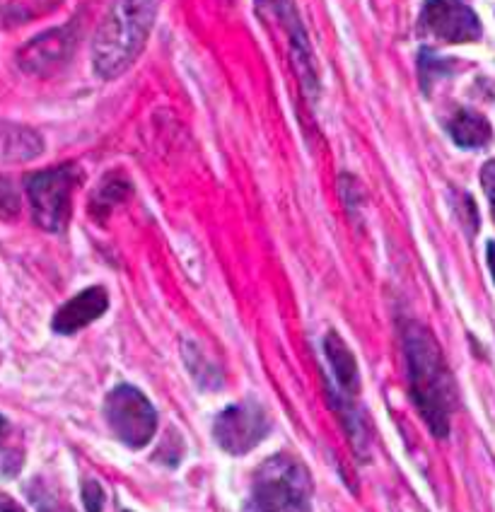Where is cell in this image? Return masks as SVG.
<instances>
[{
	"mask_svg": "<svg viewBox=\"0 0 495 512\" xmlns=\"http://www.w3.org/2000/svg\"><path fill=\"white\" fill-rule=\"evenodd\" d=\"M34 503L39 505V510L42 512H73L71 508H66V505H61L58 503L56 498H42V496H37V493H34Z\"/></svg>",
	"mask_w": 495,
	"mask_h": 512,
	"instance_id": "18",
	"label": "cell"
},
{
	"mask_svg": "<svg viewBox=\"0 0 495 512\" xmlns=\"http://www.w3.org/2000/svg\"><path fill=\"white\" fill-rule=\"evenodd\" d=\"M447 128H450L452 141L459 148H483L493 136L491 124L481 114L469 112V109H462V112L454 114Z\"/></svg>",
	"mask_w": 495,
	"mask_h": 512,
	"instance_id": "11",
	"label": "cell"
},
{
	"mask_svg": "<svg viewBox=\"0 0 495 512\" xmlns=\"http://www.w3.org/2000/svg\"><path fill=\"white\" fill-rule=\"evenodd\" d=\"M104 416L116 440H121L131 450H141L153 440L157 428L155 409L136 387L121 384L114 392H109L104 401Z\"/></svg>",
	"mask_w": 495,
	"mask_h": 512,
	"instance_id": "5",
	"label": "cell"
},
{
	"mask_svg": "<svg viewBox=\"0 0 495 512\" xmlns=\"http://www.w3.org/2000/svg\"><path fill=\"white\" fill-rule=\"evenodd\" d=\"M20 211V199H17L13 184L0 177V218H15Z\"/></svg>",
	"mask_w": 495,
	"mask_h": 512,
	"instance_id": "15",
	"label": "cell"
},
{
	"mask_svg": "<svg viewBox=\"0 0 495 512\" xmlns=\"http://www.w3.org/2000/svg\"><path fill=\"white\" fill-rule=\"evenodd\" d=\"M73 44H75V37L71 27L46 32L22 49L20 66L29 73L56 71L63 61H68V56H71L73 51Z\"/></svg>",
	"mask_w": 495,
	"mask_h": 512,
	"instance_id": "8",
	"label": "cell"
},
{
	"mask_svg": "<svg viewBox=\"0 0 495 512\" xmlns=\"http://www.w3.org/2000/svg\"><path fill=\"white\" fill-rule=\"evenodd\" d=\"M293 54L297 61V71H300L302 87H305L307 95H317V66H314V58L310 51V42L305 37V29L300 27V22H295L293 27Z\"/></svg>",
	"mask_w": 495,
	"mask_h": 512,
	"instance_id": "13",
	"label": "cell"
},
{
	"mask_svg": "<svg viewBox=\"0 0 495 512\" xmlns=\"http://www.w3.org/2000/svg\"><path fill=\"white\" fill-rule=\"evenodd\" d=\"M421 32L447 44H467L481 37V22L464 0H425Z\"/></svg>",
	"mask_w": 495,
	"mask_h": 512,
	"instance_id": "6",
	"label": "cell"
},
{
	"mask_svg": "<svg viewBox=\"0 0 495 512\" xmlns=\"http://www.w3.org/2000/svg\"><path fill=\"white\" fill-rule=\"evenodd\" d=\"M109 307V295L107 290L99 288H87L80 295H75L73 300H68L54 317V331L58 334H75V331L85 329L87 324H92L95 319L102 317Z\"/></svg>",
	"mask_w": 495,
	"mask_h": 512,
	"instance_id": "9",
	"label": "cell"
},
{
	"mask_svg": "<svg viewBox=\"0 0 495 512\" xmlns=\"http://www.w3.org/2000/svg\"><path fill=\"white\" fill-rule=\"evenodd\" d=\"M447 68H450V63L438 61V58L430 54L428 49L421 51V80H423L425 90H430V83H433V78H438V75H445Z\"/></svg>",
	"mask_w": 495,
	"mask_h": 512,
	"instance_id": "14",
	"label": "cell"
},
{
	"mask_svg": "<svg viewBox=\"0 0 495 512\" xmlns=\"http://www.w3.org/2000/svg\"><path fill=\"white\" fill-rule=\"evenodd\" d=\"M162 0H114L92 46V66L104 80L119 78L141 56Z\"/></svg>",
	"mask_w": 495,
	"mask_h": 512,
	"instance_id": "2",
	"label": "cell"
},
{
	"mask_svg": "<svg viewBox=\"0 0 495 512\" xmlns=\"http://www.w3.org/2000/svg\"><path fill=\"white\" fill-rule=\"evenodd\" d=\"M488 266H491L493 281H495V242L488 244Z\"/></svg>",
	"mask_w": 495,
	"mask_h": 512,
	"instance_id": "21",
	"label": "cell"
},
{
	"mask_svg": "<svg viewBox=\"0 0 495 512\" xmlns=\"http://www.w3.org/2000/svg\"><path fill=\"white\" fill-rule=\"evenodd\" d=\"M259 5H269L271 10H285L288 8V0H259Z\"/></svg>",
	"mask_w": 495,
	"mask_h": 512,
	"instance_id": "20",
	"label": "cell"
},
{
	"mask_svg": "<svg viewBox=\"0 0 495 512\" xmlns=\"http://www.w3.org/2000/svg\"><path fill=\"white\" fill-rule=\"evenodd\" d=\"M83 500H85L87 512H102V508H104L102 486H99L97 481H87L83 488Z\"/></svg>",
	"mask_w": 495,
	"mask_h": 512,
	"instance_id": "16",
	"label": "cell"
},
{
	"mask_svg": "<svg viewBox=\"0 0 495 512\" xmlns=\"http://www.w3.org/2000/svg\"><path fill=\"white\" fill-rule=\"evenodd\" d=\"M481 184H483V189H486L488 201H491V213H493V220H495V160L483 165Z\"/></svg>",
	"mask_w": 495,
	"mask_h": 512,
	"instance_id": "17",
	"label": "cell"
},
{
	"mask_svg": "<svg viewBox=\"0 0 495 512\" xmlns=\"http://www.w3.org/2000/svg\"><path fill=\"white\" fill-rule=\"evenodd\" d=\"M324 353L331 365V375H334L336 384H339V394H331H334V397H341L343 401H353L360 392V375L353 353L348 351L346 343H343L339 339V334H334V331L324 339Z\"/></svg>",
	"mask_w": 495,
	"mask_h": 512,
	"instance_id": "10",
	"label": "cell"
},
{
	"mask_svg": "<svg viewBox=\"0 0 495 512\" xmlns=\"http://www.w3.org/2000/svg\"><path fill=\"white\" fill-rule=\"evenodd\" d=\"M213 435L225 452L240 457L244 452L254 450L269 435V418L264 409L252 401L230 406L215 421Z\"/></svg>",
	"mask_w": 495,
	"mask_h": 512,
	"instance_id": "7",
	"label": "cell"
},
{
	"mask_svg": "<svg viewBox=\"0 0 495 512\" xmlns=\"http://www.w3.org/2000/svg\"><path fill=\"white\" fill-rule=\"evenodd\" d=\"M42 153V138L27 128L8 126L0 131V160H32Z\"/></svg>",
	"mask_w": 495,
	"mask_h": 512,
	"instance_id": "12",
	"label": "cell"
},
{
	"mask_svg": "<svg viewBox=\"0 0 495 512\" xmlns=\"http://www.w3.org/2000/svg\"><path fill=\"white\" fill-rule=\"evenodd\" d=\"M404 353L413 404L421 411L430 433L435 438H445L450 433L457 389H454L452 372L447 368V360L442 356L438 341L421 324L406 322Z\"/></svg>",
	"mask_w": 495,
	"mask_h": 512,
	"instance_id": "1",
	"label": "cell"
},
{
	"mask_svg": "<svg viewBox=\"0 0 495 512\" xmlns=\"http://www.w3.org/2000/svg\"><path fill=\"white\" fill-rule=\"evenodd\" d=\"M0 512H25V510H22V505L17 503V500L5 496V493H0Z\"/></svg>",
	"mask_w": 495,
	"mask_h": 512,
	"instance_id": "19",
	"label": "cell"
},
{
	"mask_svg": "<svg viewBox=\"0 0 495 512\" xmlns=\"http://www.w3.org/2000/svg\"><path fill=\"white\" fill-rule=\"evenodd\" d=\"M80 172L75 165L51 167L27 177V196L32 203L34 220L46 232H63L71 220L73 189Z\"/></svg>",
	"mask_w": 495,
	"mask_h": 512,
	"instance_id": "4",
	"label": "cell"
},
{
	"mask_svg": "<svg viewBox=\"0 0 495 512\" xmlns=\"http://www.w3.org/2000/svg\"><path fill=\"white\" fill-rule=\"evenodd\" d=\"M310 474L290 455H276L254 474L247 512H312Z\"/></svg>",
	"mask_w": 495,
	"mask_h": 512,
	"instance_id": "3",
	"label": "cell"
},
{
	"mask_svg": "<svg viewBox=\"0 0 495 512\" xmlns=\"http://www.w3.org/2000/svg\"><path fill=\"white\" fill-rule=\"evenodd\" d=\"M5 433H8V421H5V418L0 416V440L5 438Z\"/></svg>",
	"mask_w": 495,
	"mask_h": 512,
	"instance_id": "22",
	"label": "cell"
}]
</instances>
